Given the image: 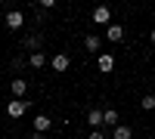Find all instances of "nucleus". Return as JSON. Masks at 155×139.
<instances>
[{"label": "nucleus", "instance_id": "obj_14", "mask_svg": "<svg viewBox=\"0 0 155 139\" xmlns=\"http://www.w3.org/2000/svg\"><path fill=\"white\" fill-rule=\"evenodd\" d=\"M102 124H109V127H118V111H115V108H106V111H102Z\"/></svg>", "mask_w": 155, "mask_h": 139}, {"label": "nucleus", "instance_id": "obj_18", "mask_svg": "<svg viewBox=\"0 0 155 139\" xmlns=\"http://www.w3.org/2000/svg\"><path fill=\"white\" fill-rule=\"evenodd\" d=\"M149 40H152V43H155V28H152V34H149Z\"/></svg>", "mask_w": 155, "mask_h": 139}, {"label": "nucleus", "instance_id": "obj_13", "mask_svg": "<svg viewBox=\"0 0 155 139\" xmlns=\"http://www.w3.org/2000/svg\"><path fill=\"white\" fill-rule=\"evenodd\" d=\"M112 139H134V130L127 127V124H118V127L112 130Z\"/></svg>", "mask_w": 155, "mask_h": 139}, {"label": "nucleus", "instance_id": "obj_6", "mask_svg": "<svg viewBox=\"0 0 155 139\" xmlns=\"http://www.w3.org/2000/svg\"><path fill=\"white\" fill-rule=\"evenodd\" d=\"M99 46H102V37L99 34H87L84 37V49H87V53H99Z\"/></svg>", "mask_w": 155, "mask_h": 139}, {"label": "nucleus", "instance_id": "obj_7", "mask_svg": "<svg viewBox=\"0 0 155 139\" xmlns=\"http://www.w3.org/2000/svg\"><path fill=\"white\" fill-rule=\"evenodd\" d=\"M9 90H12V96H16V99H22L25 93H28V81H25V77H16V81L9 84Z\"/></svg>", "mask_w": 155, "mask_h": 139}, {"label": "nucleus", "instance_id": "obj_3", "mask_svg": "<svg viewBox=\"0 0 155 139\" xmlns=\"http://www.w3.org/2000/svg\"><path fill=\"white\" fill-rule=\"evenodd\" d=\"M50 65H53V71H56V74H62V71H68V65H71V59H68L65 53H56L53 59H50Z\"/></svg>", "mask_w": 155, "mask_h": 139}, {"label": "nucleus", "instance_id": "obj_12", "mask_svg": "<svg viewBox=\"0 0 155 139\" xmlns=\"http://www.w3.org/2000/svg\"><path fill=\"white\" fill-rule=\"evenodd\" d=\"M28 65L31 68H44L47 65V53L41 49V53H28Z\"/></svg>", "mask_w": 155, "mask_h": 139}, {"label": "nucleus", "instance_id": "obj_10", "mask_svg": "<svg viewBox=\"0 0 155 139\" xmlns=\"http://www.w3.org/2000/svg\"><path fill=\"white\" fill-rule=\"evenodd\" d=\"M106 40H112V43L124 40V28H121V25H109V28H106Z\"/></svg>", "mask_w": 155, "mask_h": 139}, {"label": "nucleus", "instance_id": "obj_11", "mask_svg": "<svg viewBox=\"0 0 155 139\" xmlns=\"http://www.w3.org/2000/svg\"><path fill=\"white\" fill-rule=\"evenodd\" d=\"M96 65H99V71H102V74H109V71L115 68V59H112L109 53H102V56L96 59Z\"/></svg>", "mask_w": 155, "mask_h": 139}, {"label": "nucleus", "instance_id": "obj_5", "mask_svg": "<svg viewBox=\"0 0 155 139\" xmlns=\"http://www.w3.org/2000/svg\"><path fill=\"white\" fill-rule=\"evenodd\" d=\"M87 124H90L93 130L106 127V124H102V108H90V111H87Z\"/></svg>", "mask_w": 155, "mask_h": 139}, {"label": "nucleus", "instance_id": "obj_9", "mask_svg": "<svg viewBox=\"0 0 155 139\" xmlns=\"http://www.w3.org/2000/svg\"><path fill=\"white\" fill-rule=\"evenodd\" d=\"M41 43H44V40H41V34H28V37H25V43H22V46L28 49V53H41Z\"/></svg>", "mask_w": 155, "mask_h": 139}, {"label": "nucleus", "instance_id": "obj_19", "mask_svg": "<svg viewBox=\"0 0 155 139\" xmlns=\"http://www.w3.org/2000/svg\"><path fill=\"white\" fill-rule=\"evenodd\" d=\"M152 16H155V12H152Z\"/></svg>", "mask_w": 155, "mask_h": 139}, {"label": "nucleus", "instance_id": "obj_8", "mask_svg": "<svg viewBox=\"0 0 155 139\" xmlns=\"http://www.w3.org/2000/svg\"><path fill=\"white\" fill-rule=\"evenodd\" d=\"M31 127H34V133H47L50 127H53V121H50L47 115H37V118L31 121Z\"/></svg>", "mask_w": 155, "mask_h": 139}, {"label": "nucleus", "instance_id": "obj_16", "mask_svg": "<svg viewBox=\"0 0 155 139\" xmlns=\"http://www.w3.org/2000/svg\"><path fill=\"white\" fill-rule=\"evenodd\" d=\"M87 139H106V136H102V133H99V130H93V133H90V136H87Z\"/></svg>", "mask_w": 155, "mask_h": 139}, {"label": "nucleus", "instance_id": "obj_2", "mask_svg": "<svg viewBox=\"0 0 155 139\" xmlns=\"http://www.w3.org/2000/svg\"><path fill=\"white\" fill-rule=\"evenodd\" d=\"M22 25H25V12H22V9H9V12H6V28H9V31H19Z\"/></svg>", "mask_w": 155, "mask_h": 139}, {"label": "nucleus", "instance_id": "obj_17", "mask_svg": "<svg viewBox=\"0 0 155 139\" xmlns=\"http://www.w3.org/2000/svg\"><path fill=\"white\" fill-rule=\"evenodd\" d=\"M28 139H44V133H31V136H28Z\"/></svg>", "mask_w": 155, "mask_h": 139}, {"label": "nucleus", "instance_id": "obj_15", "mask_svg": "<svg viewBox=\"0 0 155 139\" xmlns=\"http://www.w3.org/2000/svg\"><path fill=\"white\" fill-rule=\"evenodd\" d=\"M140 108H143V111H152V108H155V96H143V99H140Z\"/></svg>", "mask_w": 155, "mask_h": 139}, {"label": "nucleus", "instance_id": "obj_4", "mask_svg": "<svg viewBox=\"0 0 155 139\" xmlns=\"http://www.w3.org/2000/svg\"><path fill=\"white\" fill-rule=\"evenodd\" d=\"M93 22L109 28V22H112V9H109V6H96V9H93Z\"/></svg>", "mask_w": 155, "mask_h": 139}, {"label": "nucleus", "instance_id": "obj_1", "mask_svg": "<svg viewBox=\"0 0 155 139\" xmlns=\"http://www.w3.org/2000/svg\"><path fill=\"white\" fill-rule=\"evenodd\" d=\"M25 111H28V99H9L6 102V115L9 118H22Z\"/></svg>", "mask_w": 155, "mask_h": 139}]
</instances>
